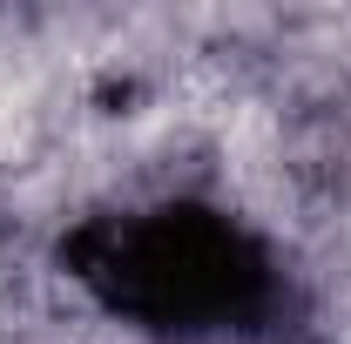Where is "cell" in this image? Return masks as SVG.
Masks as SVG:
<instances>
[{
	"instance_id": "obj_1",
	"label": "cell",
	"mask_w": 351,
	"mask_h": 344,
	"mask_svg": "<svg viewBox=\"0 0 351 344\" xmlns=\"http://www.w3.org/2000/svg\"><path fill=\"white\" fill-rule=\"evenodd\" d=\"M61 257L108 317L162 344H250L291 304L277 243L217 196H149L88 216Z\"/></svg>"
}]
</instances>
